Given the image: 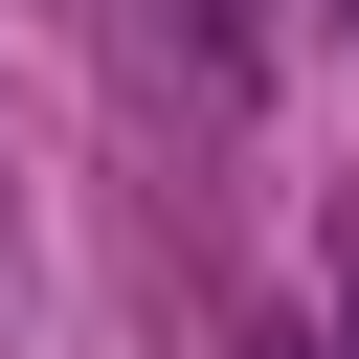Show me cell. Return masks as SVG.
<instances>
[{
    "mask_svg": "<svg viewBox=\"0 0 359 359\" xmlns=\"http://www.w3.org/2000/svg\"><path fill=\"white\" fill-rule=\"evenodd\" d=\"M180 45H202V90H224V112L269 90V0H180Z\"/></svg>",
    "mask_w": 359,
    "mask_h": 359,
    "instance_id": "cell-1",
    "label": "cell"
},
{
    "mask_svg": "<svg viewBox=\"0 0 359 359\" xmlns=\"http://www.w3.org/2000/svg\"><path fill=\"white\" fill-rule=\"evenodd\" d=\"M337 337H359V247H337Z\"/></svg>",
    "mask_w": 359,
    "mask_h": 359,
    "instance_id": "cell-2",
    "label": "cell"
}]
</instances>
